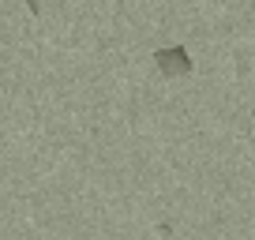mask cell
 <instances>
[{"mask_svg": "<svg viewBox=\"0 0 255 240\" xmlns=\"http://www.w3.org/2000/svg\"><path fill=\"white\" fill-rule=\"evenodd\" d=\"M154 64L161 68V75H169V79H184V75H191V56L184 45H165L154 53Z\"/></svg>", "mask_w": 255, "mask_h": 240, "instance_id": "obj_1", "label": "cell"}, {"mask_svg": "<svg viewBox=\"0 0 255 240\" xmlns=\"http://www.w3.org/2000/svg\"><path fill=\"white\" fill-rule=\"evenodd\" d=\"M26 8H30L34 15H41V0H26Z\"/></svg>", "mask_w": 255, "mask_h": 240, "instance_id": "obj_2", "label": "cell"}]
</instances>
